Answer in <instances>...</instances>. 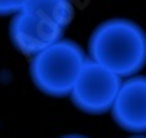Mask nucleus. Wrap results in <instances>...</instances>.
<instances>
[{"instance_id":"obj_5","label":"nucleus","mask_w":146,"mask_h":138,"mask_svg":"<svg viewBox=\"0 0 146 138\" xmlns=\"http://www.w3.org/2000/svg\"><path fill=\"white\" fill-rule=\"evenodd\" d=\"M117 127L131 134H146V76L123 79L118 95L111 108Z\"/></svg>"},{"instance_id":"obj_3","label":"nucleus","mask_w":146,"mask_h":138,"mask_svg":"<svg viewBox=\"0 0 146 138\" xmlns=\"http://www.w3.org/2000/svg\"><path fill=\"white\" fill-rule=\"evenodd\" d=\"M121 81L117 74L88 58L69 97L85 114L102 115L111 110Z\"/></svg>"},{"instance_id":"obj_9","label":"nucleus","mask_w":146,"mask_h":138,"mask_svg":"<svg viewBox=\"0 0 146 138\" xmlns=\"http://www.w3.org/2000/svg\"><path fill=\"white\" fill-rule=\"evenodd\" d=\"M131 138H146V135H135V137H131Z\"/></svg>"},{"instance_id":"obj_4","label":"nucleus","mask_w":146,"mask_h":138,"mask_svg":"<svg viewBox=\"0 0 146 138\" xmlns=\"http://www.w3.org/2000/svg\"><path fill=\"white\" fill-rule=\"evenodd\" d=\"M64 29L36 13L21 10L13 15L9 25L12 44L19 53L35 57L62 39Z\"/></svg>"},{"instance_id":"obj_2","label":"nucleus","mask_w":146,"mask_h":138,"mask_svg":"<svg viewBox=\"0 0 146 138\" xmlns=\"http://www.w3.org/2000/svg\"><path fill=\"white\" fill-rule=\"evenodd\" d=\"M86 60L88 57L79 44L62 38L32 57L29 64L31 80L47 96H69Z\"/></svg>"},{"instance_id":"obj_8","label":"nucleus","mask_w":146,"mask_h":138,"mask_svg":"<svg viewBox=\"0 0 146 138\" xmlns=\"http://www.w3.org/2000/svg\"><path fill=\"white\" fill-rule=\"evenodd\" d=\"M60 138H88V137L80 135V134H69V135H63V137H60Z\"/></svg>"},{"instance_id":"obj_1","label":"nucleus","mask_w":146,"mask_h":138,"mask_svg":"<svg viewBox=\"0 0 146 138\" xmlns=\"http://www.w3.org/2000/svg\"><path fill=\"white\" fill-rule=\"evenodd\" d=\"M88 54L121 79L136 76L146 66V32L130 19L104 20L89 36Z\"/></svg>"},{"instance_id":"obj_7","label":"nucleus","mask_w":146,"mask_h":138,"mask_svg":"<svg viewBox=\"0 0 146 138\" xmlns=\"http://www.w3.org/2000/svg\"><path fill=\"white\" fill-rule=\"evenodd\" d=\"M28 0H0V16L16 15L25 7Z\"/></svg>"},{"instance_id":"obj_6","label":"nucleus","mask_w":146,"mask_h":138,"mask_svg":"<svg viewBox=\"0 0 146 138\" xmlns=\"http://www.w3.org/2000/svg\"><path fill=\"white\" fill-rule=\"evenodd\" d=\"M22 10L36 13L66 29L72 22L75 7L72 0H28Z\"/></svg>"}]
</instances>
